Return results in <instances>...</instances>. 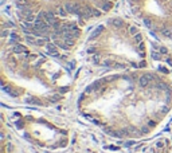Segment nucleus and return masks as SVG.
<instances>
[{
    "instance_id": "nucleus-1",
    "label": "nucleus",
    "mask_w": 172,
    "mask_h": 153,
    "mask_svg": "<svg viewBox=\"0 0 172 153\" xmlns=\"http://www.w3.org/2000/svg\"><path fill=\"white\" fill-rule=\"evenodd\" d=\"M77 109L86 121L114 138H142L171 114L172 79L148 67L110 71L85 86Z\"/></svg>"
},
{
    "instance_id": "nucleus-2",
    "label": "nucleus",
    "mask_w": 172,
    "mask_h": 153,
    "mask_svg": "<svg viewBox=\"0 0 172 153\" xmlns=\"http://www.w3.org/2000/svg\"><path fill=\"white\" fill-rule=\"evenodd\" d=\"M0 78L3 91L18 103L35 108H52L69 98L73 89L70 71L61 65L59 56L35 51L7 22L2 28Z\"/></svg>"
},
{
    "instance_id": "nucleus-3",
    "label": "nucleus",
    "mask_w": 172,
    "mask_h": 153,
    "mask_svg": "<svg viewBox=\"0 0 172 153\" xmlns=\"http://www.w3.org/2000/svg\"><path fill=\"white\" fill-rule=\"evenodd\" d=\"M86 54L94 65L110 71L148 67V47L137 26L122 18H110L99 24L86 39Z\"/></svg>"
},
{
    "instance_id": "nucleus-4",
    "label": "nucleus",
    "mask_w": 172,
    "mask_h": 153,
    "mask_svg": "<svg viewBox=\"0 0 172 153\" xmlns=\"http://www.w3.org/2000/svg\"><path fill=\"white\" fill-rule=\"evenodd\" d=\"M128 4L155 38L172 42V0H128Z\"/></svg>"
},
{
    "instance_id": "nucleus-5",
    "label": "nucleus",
    "mask_w": 172,
    "mask_h": 153,
    "mask_svg": "<svg viewBox=\"0 0 172 153\" xmlns=\"http://www.w3.org/2000/svg\"><path fill=\"white\" fill-rule=\"evenodd\" d=\"M16 125L19 129L24 130V134L31 140L39 141L42 144V134L45 132L50 142H54L55 146H63L67 142V132L65 128L50 122V119L35 116H22L16 119Z\"/></svg>"
}]
</instances>
